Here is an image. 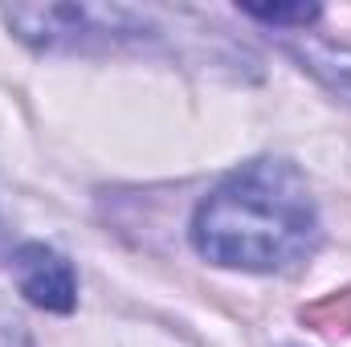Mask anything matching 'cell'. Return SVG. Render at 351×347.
<instances>
[{
    "label": "cell",
    "instance_id": "cell-3",
    "mask_svg": "<svg viewBox=\"0 0 351 347\" xmlns=\"http://www.w3.org/2000/svg\"><path fill=\"white\" fill-rule=\"evenodd\" d=\"M12 274H16V286L21 294L41 307V311H53V315H66L74 311L78 302V282H74V265L62 258L58 250L41 246V241H29L12 254Z\"/></svg>",
    "mask_w": 351,
    "mask_h": 347
},
{
    "label": "cell",
    "instance_id": "cell-4",
    "mask_svg": "<svg viewBox=\"0 0 351 347\" xmlns=\"http://www.w3.org/2000/svg\"><path fill=\"white\" fill-rule=\"evenodd\" d=\"M290 58L302 62V70H311L323 86L339 98L351 102V49H339V45H323V41H306V33L298 41H282Z\"/></svg>",
    "mask_w": 351,
    "mask_h": 347
},
{
    "label": "cell",
    "instance_id": "cell-1",
    "mask_svg": "<svg viewBox=\"0 0 351 347\" xmlns=\"http://www.w3.org/2000/svg\"><path fill=\"white\" fill-rule=\"evenodd\" d=\"M196 254L225 270L274 274L319 246V208L302 172L286 160H254L229 172L192 217Z\"/></svg>",
    "mask_w": 351,
    "mask_h": 347
},
{
    "label": "cell",
    "instance_id": "cell-2",
    "mask_svg": "<svg viewBox=\"0 0 351 347\" xmlns=\"http://www.w3.org/2000/svg\"><path fill=\"white\" fill-rule=\"evenodd\" d=\"M8 29L37 49H90L94 41H135L152 29L147 12L123 4H12L4 8Z\"/></svg>",
    "mask_w": 351,
    "mask_h": 347
},
{
    "label": "cell",
    "instance_id": "cell-5",
    "mask_svg": "<svg viewBox=\"0 0 351 347\" xmlns=\"http://www.w3.org/2000/svg\"><path fill=\"white\" fill-rule=\"evenodd\" d=\"M241 12L274 29H306L323 16L319 4H241Z\"/></svg>",
    "mask_w": 351,
    "mask_h": 347
},
{
    "label": "cell",
    "instance_id": "cell-6",
    "mask_svg": "<svg viewBox=\"0 0 351 347\" xmlns=\"http://www.w3.org/2000/svg\"><path fill=\"white\" fill-rule=\"evenodd\" d=\"M0 250H4V221H0Z\"/></svg>",
    "mask_w": 351,
    "mask_h": 347
}]
</instances>
